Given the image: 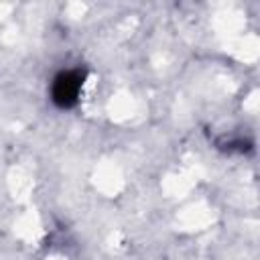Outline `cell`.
<instances>
[{"instance_id":"obj_1","label":"cell","mask_w":260,"mask_h":260,"mask_svg":"<svg viewBox=\"0 0 260 260\" xmlns=\"http://www.w3.org/2000/svg\"><path fill=\"white\" fill-rule=\"evenodd\" d=\"M83 85V73L79 69H71V71H61L51 87V95L53 102L59 108H71L77 102L79 89Z\"/></svg>"}]
</instances>
